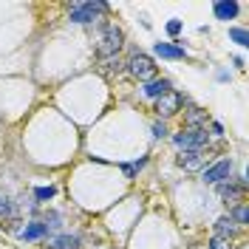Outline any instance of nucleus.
<instances>
[{"mask_svg":"<svg viewBox=\"0 0 249 249\" xmlns=\"http://www.w3.org/2000/svg\"><path fill=\"white\" fill-rule=\"evenodd\" d=\"M43 224H46V232H57L60 230V213H48V218Z\"/></svg>","mask_w":249,"mask_h":249,"instance_id":"20","label":"nucleus"},{"mask_svg":"<svg viewBox=\"0 0 249 249\" xmlns=\"http://www.w3.org/2000/svg\"><path fill=\"white\" fill-rule=\"evenodd\" d=\"M207 249H232V247H230V241H224V238H215V235H213L210 244H207Z\"/></svg>","mask_w":249,"mask_h":249,"instance_id":"21","label":"nucleus"},{"mask_svg":"<svg viewBox=\"0 0 249 249\" xmlns=\"http://www.w3.org/2000/svg\"><path fill=\"white\" fill-rule=\"evenodd\" d=\"M230 218L235 221V227H247L249 224V207L247 204H235L230 210Z\"/></svg>","mask_w":249,"mask_h":249,"instance_id":"15","label":"nucleus"},{"mask_svg":"<svg viewBox=\"0 0 249 249\" xmlns=\"http://www.w3.org/2000/svg\"><path fill=\"white\" fill-rule=\"evenodd\" d=\"M105 12H108V3H99V0H93V3H74L68 9V20L79 23V26H88V23H93L96 17L105 15Z\"/></svg>","mask_w":249,"mask_h":249,"instance_id":"2","label":"nucleus"},{"mask_svg":"<svg viewBox=\"0 0 249 249\" xmlns=\"http://www.w3.org/2000/svg\"><path fill=\"white\" fill-rule=\"evenodd\" d=\"M238 249H249V247H247V244H238Z\"/></svg>","mask_w":249,"mask_h":249,"instance_id":"25","label":"nucleus"},{"mask_svg":"<svg viewBox=\"0 0 249 249\" xmlns=\"http://www.w3.org/2000/svg\"><path fill=\"white\" fill-rule=\"evenodd\" d=\"M213 133H215V136H221V133H224V127H221L218 122H213Z\"/></svg>","mask_w":249,"mask_h":249,"instance_id":"24","label":"nucleus"},{"mask_svg":"<svg viewBox=\"0 0 249 249\" xmlns=\"http://www.w3.org/2000/svg\"><path fill=\"white\" fill-rule=\"evenodd\" d=\"M173 144L181 150H204L207 144V127H187L181 133H173Z\"/></svg>","mask_w":249,"mask_h":249,"instance_id":"3","label":"nucleus"},{"mask_svg":"<svg viewBox=\"0 0 249 249\" xmlns=\"http://www.w3.org/2000/svg\"><path fill=\"white\" fill-rule=\"evenodd\" d=\"M178 31H181V20H170V23H167V34H170V37H176Z\"/></svg>","mask_w":249,"mask_h":249,"instance_id":"23","label":"nucleus"},{"mask_svg":"<svg viewBox=\"0 0 249 249\" xmlns=\"http://www.w3.org/2000/svg\"><path fill=\"white\" fill-rule=\"evenodd\" d=\"M144 96H150V99H159V96H164V93L170 91V79H150V82H144Z\"/></svg>","mask_w":249,"mask_h":249,"instance_id":"12","label":"nucleus"},{"mask_svg":"<svg viewBox=\"0 0 249 249\" xmlns=\"http://www.w3.org/2000/svg\"><path fill=\"white\" fill-rule=\"evenodd\" d=\"M218 196H221V201L235 207V204H241V196H244V187L241 184H232V181H227V184H218Z\"/></svg>","mask_w":249,"mask_h":249,"instance_id":"9","label":"nucleus"},{"mask_svg":"<svg viewBox=\"0 0 249 249\" xmlns=\"http://www.w3.org/2000/svg\"><path fill=\"white\" fill-rule=\"evenodd\" d=\"M232 176V159H221L215 164H210L207 170L201 173V181L204 184H221L224 178Z\"/></svg>","mask_w":249,"mask_h":249,"instance_id":"5","label":"nucleus"},{"mask_svg":"<svg viewBox=\"0 0 249 249\" xmlns=\"http://www.w3.org/2000/svg\"><path fill=\"white\" fill-rule=\"evenodd\" d=\"M178 108H181V93H178V91H167L164 96H159V102H156V113H159L161 119L176 116Z\"/></svg>","mask_w":249,"mask_h":249,"instance_id":"6","label":"nucleus"},{"mask_svg":"<svg viewBox=\"0 0 249 249\" xmlns=\"http://www.w3.org/2000/svg\"><path fill=\"white\" fill-rule=\"evenodd\" d=\"M230 40L247 48V46H249V34H247V29H230Z\"/></svg>","mask_w":249,"mask_h":249,"instance_id":"19","label":"nucleus"},{"mask_svg":"<svg viewBox=\"0 0 249 249\" xmlns=\"http://www.w3.org/2000/svg\"><path fill=\"white\" fill-rule=\"evenodd\" d=\"M54 196H57V187L54 184L37 187V190H34V198H37V201H48V198H54Z\"/></svg>","mask_w":249,"mask_h":249,"instance_id":"18","label":"nucleus"},{"mask_svg":"<svg viewBox=\"0 0 249 249\" xmlns=\"http://www.w3.org/2000/svg\"><path fill=\"white\" fill-rule=\"evenodd\" d=\"M238 9H241L238 3H215V6H213V12H215L218 20H232V17L238 15Z\"/></svg>","mask_w":249,"mask_h":249,"instance_id":"14","label":"nucleus"},{"mask_svg":"<svg viewBox=\"0 0 249 249\" xmlns=\"http://www.w3.org/2000/svg\"><path fill=\"white\" fill-rule=\"evenodd\" d=\"M153 136H156V139H164V136H167V127H164V122H156L153 124Z\"/></svg>","mask_w":249,"mask_h":249,"instance_id":"22","label":"nucleus"},{"mask_svg":"<svg viewBox=\"0 0 249 249\" xmlns=\"http://www.w3.org/2000/svg\"><path fill=\"white\" fill-rule=\"evenodd\" d=\"M178 161V167L187 173H196V170H201L204 167V161H207V153L204 150H184V153L176 159Z\"/></svg>","mask_w":249,"mask_h":249,"instance_id":"7","label":"nucleus"},{"mask_svg":"<svg viewBox=\"0 0 249 249\" xmlns=\"http://www.w3.org/2000/svg\"><path fill=\"white\" fill-rule=\"evenodd\" d=\"M46 249H79V238L77 235H68V232L51 235L48 244H46Z\"/></svg>","mask_w":249,"mask_h":249,"instance_id":"10","label":"nucleus"},{"mask_svg":"<svg viewBox=\"0 0 249 249\" xmlns=\"http://www.w3.org/2000/svg\"><path fill=\"white\" fill-rule=\"evenodd\" d=\"M238 232V227H235V221L230 215H221L215 221V238H224V241H230L232 235Z\"/></svg>","mask_w":249,"mask_h":249,"instance_id":"13","label":"nucleus"},{"mask_svg":"<svg viewBox=\"0 0 249 249\" xmlns=\"http://www.w3.org/2000/svg\"><path fill=\"white\" fill-rule=\"evenodd\" d=\"M17 238H23V241H40V238H46V224L43 221H29L26 227H17L15 230Z\"/></svg>","mask_w":249,"mask_h":249,"instance_id":"8","label":"nucleus"},{"mask_svg":"<svg viewBox=\"0 0 249 249\" xmlns=\"http://www.w3.org/2000/svg\"><path fill=\"white\" fill-rule=\"evenodd\" d=\"M124 43V31L116 26V23H108L105 31L99 34V40H96V54L102 57V60H110V57H116L119 54V48Z\"/></svg>","mask_w":249,"mask_h":249,"instance_id":"1","label":"nucleus"},{"mask_svg":"<svg viewBox=\"0 0 249 249\" xmlns=\"http://www.w3.org/2000/svg\"><path fill=\"white\" fill-rule=\"evenodd\" d=\"M127 71H130V77L139 79V82H150V79H156V62L150 60L147 54L136 51V54L127 60Z\"/></svg>","mask_w":249,"mask_h":249,"instance_id":"4","label":"nucleus"},{"mask_svg":"<svg viewBox=\"0 0 249 249\" xmlns=\"http://www.w3.org/2000/svg\"><path fill=\"white\" fill-rule=\"evenodd\" d=\"M187 127H207V116H204L201 110H190V116H187Z\"/></svg>","mask_w":249,"mask_h":249,"instance_id":"17","label":"nucleus"},{"mask_svg":"<svg viewBox=\"0 0 249 249\" xmlns=\"http://www.w3.org/2000/svg\"><path fill=\"white\" fill-rule=\"evenodd\" d=\"M15 215H17V207H15V201H9V198H0V218L12 221Z\"/></svg>","mask_w":249,"mask_h":249,"instance_id":"16","label":"nucleus"},{"mask_svg":"<svg viewBox=\"0 0 249 249\" xmlns=\"http://www.w3.org/2000/svg\"><path fill=\"white\" fill-rule=\"evenodd\" d=\"M153 51L159 57H164V60H184L187 57L184 46H173V43H156Z\"/></svg>","mask_w":249,"mask_h":249,"instance_id":"11","label":"nucleus"}]
</instances>
